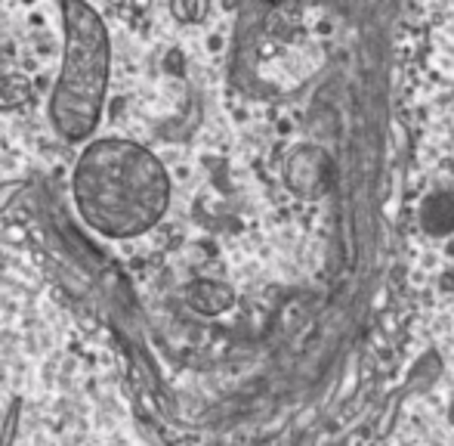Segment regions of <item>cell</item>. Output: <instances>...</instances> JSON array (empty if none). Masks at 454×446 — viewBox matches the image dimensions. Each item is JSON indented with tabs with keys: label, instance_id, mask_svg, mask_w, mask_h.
<instances>
[{
	"label": "cell",
	"instance_id": "cell-1",
	"mask_svg": "<svg viewBox=\"0 0 454 446\" xmlns=\"http://www.w3.org/2000/svg\"><path fill=\"white\" fill-rule=\"evenodd\" d=\"M164 162L130 137H93L72 164V205L87 229L108 242L139 239L170 208Z\"/></svg>",
	"mask_w": 454,
	"mask_h": 446
},
{
	"label": "cell",
	"instance_id": "cell-2",
	"mask_svg": "<svg viewBox=\"0 0 454 446\" xmlns=\"http://www.w3.org/2000/svg\"><path fill=\"white\" fill-rule=\"evenodd\" d=\"M62 53L50 91L47 118L62 143L84 146L93 139L106 112L112 78V37L106 19L90 4H59Z\"/></svg>",
	"mask_w": 454,
	"mask_h": 446
},
{
	"label": "cell",
	"instance_id": "cell-3",
	"mask_svg": "<svg viewBox=\"0 0 454 446\" xmlns=\"http://www.w3.org/2000/svg\"><path fill=\"white\" fill-rule=\"evenodd\" d=\"M185 301H189V307H195L198 314L214 316V314H223V310L232 304V291L220 283H207V279H201V283H195V285L185 289Z\"/></svg>",
	"mask_w": 454,
	"mask_h": 446
},
{
	"label": "cell",
	"instance_id": "cell-4",
	"mask_svg": "<svg viewBox=\"0 0 454 446\" xmlns=\"http://www.w3.org/2000/svg\"><path fill=\"white\" fill-rule=\"evenodd\" d=\"M424 227L430 233L454 229V195H430L424 202Z\"/></svg>",
	"mask_w": 454,
	"mask_h": 446
},
{
	"label": "cell",
	"instance_id": "cell-5",
	"mask_svg": "<svg viewBox=\"0 0 454 446\" xmlns=\"http://www.w3.org/2000/svg\"><path fill=\"white\" fill-rule=\"evenodd\" d=\"M174 12H176V16H183V19H198V16L204 12V6H189V10H185V6L176 4V6H174Z\"/></svg>",
	"mask_w": 454,
	"mask_h": 446
},
{
	"label": "cell",
	"instance_id": "cell-6",
	"mask_svg": "<svg viewBox=\"0 0 454 446\" xmlns=\"http://www.w3.org/2000/svg\"><path fill=\"white\" fill-rule=\"evenodd\" d=\"M449 418H451V425H454V400H451V406H449Z\"/></svg>",
	"mask_w": 454,
	"mask_h": 446
}]
</instances>
